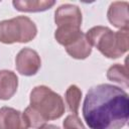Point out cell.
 <instances>
[{
    "label": "cell",
    "mask_w": 129,
    "mask_h": 129,
    "mask_svg": "<svg viewBox=\"0 0 129 129\" xmlns=\"http://www.w3.org/2000/svg\"><path fill=\"white\" fill-rule=\"evenodd\" d=\"M54 22L57 26L73 25L81 27L82 12L81 9L74 4H62L56 8L54 12Z\"/></svg>",
    "instance_id": "6"
},
{
    "label": "cell",
    "mask_w": 129,
    "mask_h": 129,
    "mask_svg": "<svg viewBox=\"0 0 129 129\" xmlns=\"http://www.w3.org/2000/svg\"><path fill=\"white\" fill-rule=\"evenodd\" d=\"M29 100V106L39 113L46 122L60 118L66 110L62 98L46 86L33 88L30 92Z\"/></svg>",
    "instance_id": "3"
},
{
    "label": "cell",
    "mask_w": 129,
    "mask_h": 129,
    "mask_svg": "<svg viewBox=\"0 0 129 129\" xmlns=\"http://www.w3.org/2000/svg\"><path fill=\"white\" fill-rule=\"evenodd\" d=\"M22 112L11 107L0 108V129H28Z\"/></svg>",
    "instance_id": "8"
},
{
    "label": "cell",
    "mask_w": 129,
    "mask_h": 129,
    "mask_svg": "<svg viewBox=\"0 0 129 129\" xmlns=\"http://www.w3.org/2000/svg\"><path fill=\"white\" fill-rule=\"evenodd\" d=\"M36 34L37 28L35 23L26 16H17L0 21V42L2 43L29 42Z\"/></svg>",
    "instance_id": "4"
},
{
    "label": "cell",
    "mask_w": 129,
    "mask_h": 129,
    "mask_svg": "<svg viewBox=\"0 0 129 129\" xmlns=\"http://www.w3.org/2000/svg\"><path fill=\"white\" fill-rule=\"evenodd\" d=\"M129 4L126 1L112 2L108 8L107 17L111 24L120 30H128L129 25Z\"/></svg>",
    "instance_id": "7"
},
{
    "label": "cell",
    "mask_w": 129,
    "mask_h": 129,
    "mask_svg": "<svg viewBox=\"0 0 129 129\" xmlns=\"http://www.w3.org/2000/svg\"><path fill=\"white\" fill-rule=\"evenodd\" d=\"M128 94L121 88L100 84L87 92L83 117L90 129H121L129 116Z\"/></svg>",
    "instance_id": "1"
},
{
    "label": "cell",
    "mask_w": 129,
    "mask_h": 129,
    "mask_svg": "<svg viewBox=\"0 0 129 129\" xmlns=\"http://www.w3.org/2000/svg\"><path fill=\"white\" fill-rule=\"evenodd\" d=\"M18 88V78L15 73L8 70L0 71V100H9Z\"/></svg>",
    "instance_id": "9"
},
{
    "label": "cell",
    "mask_w": 129,
    "mask_h": 129,
    "mask_svg": "<svg viewBox=\"0 0 129 129\" xmlns=\"http://www.w3.org/2000/svg\"><path fill=\"white\" fill-rule=\"evenodd\" d=\"M14 8L21 12H41L50 9L55 1L52 0H14L12 2Z\"/></svg>",
    "instance_id": "10"
},
{
    "label": "cell",
    "mask_w": 129,
    "mask_h": 129,
    "mask_svg": "<svg viewBox=\"0 0 129 129\" xmlns=\"http://www.w3.org/2000/svg\"><path fill=\"white\" fill-rule=\"evenodd\" d=\"M83 33L84 32L78 26L62 25L57 26V29L54 31V38L59 44L66 47L74 41H76Z\"/></svg>",
    "instance_id": "12"
},
{
    "label": "cell",
    "mask_w": 129,
    "mask_h": 129,
    "mask_svg": "<svg viewBox=\"0 0 129 129\" xmlns=\"http://www.w3.org/2000/svg\"><path fill=\"white\" fill-rule=\"evenodd\" d=\"M107 78L112 82L128 87V70L126 66L120 63L113 64L107 71Z\"/></svg>",
    "instance_id": "14"
},
{
    "label": "cell",
    "mask_w": 129,
    "mask_h": 129,
    "mask_svg": "<svg viewBox=\"0 0 129 129\" xmlns=\"http://www.w3.org/2000/svg\"><path fill=\"white\" fill-rule=\"evenodd\" d=\"M64 99L69 111L72 112L73 114L78 115L80 103L82 99V91L80 90V88L76 85H71L66 91Z\"/></svg>",
    "instance_id": "13"
},
{
    "label": "cell",
    "mask_w": 129,
    "mask_h": 129,
    "mask_svg": "<svg viewBox=\"0 0 129 129\" xmlns=\"http://www.w3.org/2000/svg\"><path fill=\"white\" fill-rule=\"evenodd\" d=\"M89 43L108 58H118L128 50V30L113 31L107 26H94L86 33Z\"/></svg>",
    "instance_id": "2"
},
{
    "label": "cell",
    "mask_w": 129,
    "mask_h": 129,
    "mask_svg": "<svg viewBox=\"0 0 129 129\" xmlns=\"http://www.w3.org/2000/svg\"><path fill=\"white\" fill-rule=\"evenodd\" d=\"M15 67L20 75L30 77L39 71L41 67V59L35 50L29 47H24L15 57Z\"/></svg>",
    "instance_id": "5"
},
{
    "label": "cell",
    "mask_w": 129,
    "mask_h": 129,
    "mask_svg": "<svg viewBox=\"0 0 129 129\" xmlns=\"http://www.w3.org/2000/svg\"><path fill=\"white\" fill-rule=\"evenodd\" d=\"M38 129H60V128L55 126V125H53V124H44L43 126L39 127Z\"/></svg>",
    "instance_id": "17"
},
{
    "label": "cell",
    "mask_w": 129,
    "mask_h": 129,
    "mask_svg": "<svg viewBox=\"0 0 129 129\" xmlns=\"http://www.w3.org/2000/svg\"><path fill=\"white\" fill-rule=\"evenodd\" d=\"M68 54L76 59H85L92 52V45L89 43L86 34L83 33L76 41L64 47Z\"/></svg>",
    "instance_id": "11"
},
{
    "label": "cell",
    "mask_w": 129,
    "mask_h": 129,
    "mask_svg": "<svg viewBox=\"0 0 129 129\" xmlns=\"http://www.w3.org/2000/svg\"><path fill=\"white\" fill-rule=\"evenodd\" d=\"M23 115H24V118L25 120L27 121V124L29 127L31 128H39L41 126H43L46 121L40 116L39 113H37L33 108H31L30 106H28L24 112H23Z\"/></svg>",
    "instance_id": "15"
},
{
    "label": "cell",
    "mask_w": 129,
    "mask_h": 129,
    "mask_svg": "<svg viewBox=\"0 0 129 129\" xmlns=\"http://www.w3.org/2000/svg\"><path fill=\"white\" fill-rule=\"evenodd\" d=\"M63 129H86L85 125L77 114H71L66 117L62 122Z\"/></svg>",
    "instance_id": "16"
}]
</instances>
